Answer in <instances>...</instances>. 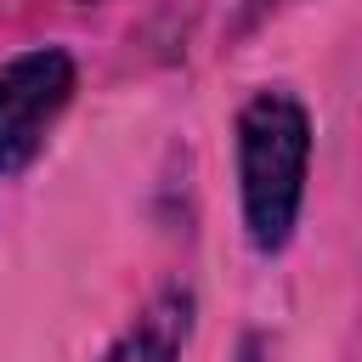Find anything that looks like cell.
<instances>
[{
    "label": "cell",
    "instance_id": "1",
    "mask_svg": "<svg viewBox=\"0 0 362 362\" xmlns=\"http://www.w3.org/2000/svg\"><path fill=\"white\" fill-rule=\"evenodd\" d=\"M311 164V119L294 96L260 90L238 119V187H243V226L260 255H277L300 221Z\"/></svg>",
    "mask_w": 362,
    "mask_h": 362
},
{
    "label": "cell",
    "instance_id": "2",
    "mask_svg": "<svg viewBox=\"0 0 362 362\" xmlns=\"http://www.w3.org/2000/svg\"><path fill=\"white\" fill-rule=\"evenodd\" d=\"M74 96V57L57 45L23 51L0 68V175H17L40 147L57 113Z\"/></svg>",
    "mask_w": 362,
    "mask_h": 362
},
{
    "label": "cell",
    "instance_id": "3",
    "mask_svg": "<svg viewBox=\"0 0 362 362\" xmlns=\"http://www.w3.org/2000/svg\"><path fill=\"white\" fill-rule=\"evenodd\" d=\"M187 328H192V294H187V288H164V294L102 351V362H175L181 345H187Z\"/></svg>",
    "mask_w": 362,
    "mask_h": 362
},
{
    "label": "cell",
    "instance_id": "4",
    "mask_svg": "<svg viewBox=\"0 0 362 362\" xmlns=\"http://www.w3.org/2000/svg\"><path fill=\"white\" fill-rule=\"evenodd\" d=\"M238 362H260V339H243V351H238Z\"/></svg>",
    "mask_w": 362,
    "mask_h": 362
}]
</instances>
